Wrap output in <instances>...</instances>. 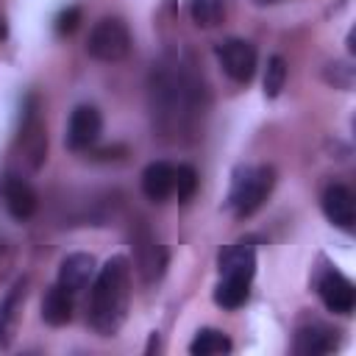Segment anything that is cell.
Instances as JSON below:
<instances>
[{"mask_svg": "<svg viewBox=\"0 0 356 356\" xmlns=\"http://www.w3.org/2000/svg\"><path fill=\"white\" fill-rule=\"evenodd\" d=\"M147 103L153 128L164 139L178 142L195 136V131L200 128L209 108V92L195 64L178 53L153 64L147 81Z\"/></svg>", "mask_w": 356, "mask_h": 356, "instance_id": "1", "label": "cell"}, {"mask_svg": "<svg viewBox=\"0 0 356 356\" xmlns=\"http://www.w3.org/2000/svg\"><path fill=\"white\" fill-rule=\"evenodd\" d=\"M131 295V267L125 256H111L95 275L92 300H89V323L100 337H111L120 331Z\"/></svg>", "mask_w": 356, "mask_h": 356, "instance_id": "2", "label": "cell"}, {"mask_svg": "<svg viewBox=\"0 0 356 356\" xmlns=\"http://www.w3.org/2000/svg\"><path fill=\"white\" fill-rule=\"evenodd\" d=\"M275 184V172L267 164H253V167H242L234 175L231 192H228V206L236 217H250L270 195Z\"/></svg>", "mask_w": 356, "mask_h": 356, "instance_id": "3", "label": "cell"}, {"mask_svg": "<svg viewBox=\"0 0 356 356\" xmlns=\"http://www.w3.org/2000/svg\"><path fill=\"white\" fill-rule=\"evenodd\" d=\"M131 50V33H128V25L117 17H103L92 31H89V39H86V53L97 61H106V64H114V61H122Z\"/></svg>", "mask_w": 356, "mask_h": 356, "instance_id": "4", "label": "cell"}, {"mask_svg": "<svg viewBox=\"0 0 356 356\" xmlns=\"http://www.w3.org/2000/svg\"><path fill=\"white\" fill-rule=\"evenodd\" d=\"M217 61L222 67V72L236 81V83H248L256 75V47L248 39H225L217 44Z\"/></svg>", "mask_w": 356, "mask_h": 356, "instance_id": "5", "label": "cell"}, {"mask_svg": "<svg viewBox=\"0 0 356 356\" xmlns=\"http://www.w3.org/2000/svg\"><path fill=\"white\" fill-rule=\"evenodd\" d=\"M134 253H136V270L145 284H153L164 275L167 267V250L156 239V234L147 225H136L134 231Z\"/></svg>", "mask_w": 356, "mask_h": 356, "instance_id": "6", "label": "cell"}, {"mask_svg": "<svg viewBox=\"0 0 356 356\" xmlns=\"http://www.w3.org/2000/svg\"><path fill=\"white\" fill-rule=\"evenodd\" d=\"M317 292L328 312L350 314L356 306V289H353L350 278H345L339 270H325L317 281Z\"/></svg>", "mask_w": 356, "mask_h": 356, "instance_id": "7", "label": "cell"}, {"mask_svg": "<svg viewBox=\"0 0 356 356\" xmlns=\"http://www.w3.org/2000/svg\"><path fill=\"white\" fill-rule=\"evenodd\" d=\"M253 273H256V242L253 239H239L220 256V278L250 284Z\"/></svg>", "mask_w": 356, "mask_h": 356, "instance_id": "8", "label": "cell"}, {"mask_svg": "<svg viewBox=\"0 0 356 356\" xmlns=\"http://www.w3.org/2000/svg\"><path fill=\"white\" fill-rule=\"evenodd\" d=\"M100 128H103L100 111L95 106H78L70 117V125H67V147L83 150V147L95 145L100 136Z\"/></svg>", "mask_w": 356, "mask_h": 356, "instance_id": "9", "label": "cell"}, {"mask_svg": "<svg viewBox=\"0 0 356 356\" xmlns=\"http://www.w3.org/2000/svg\"><path fill=\"white\" fill-rule=\"evenodd\" d=\"M3 203H6V209H8V214L14 220H28V217H33L39 200H36L33 186L25 178L8 175L3 181Z\"/></svg>", "mask_w": 356, "mask_h": 356, "instance_id": "10", "label": "cell"}, {"mask_svg": "<svg viewBox=\"0 0 356 356\" xmlns=\"http://www.w3.org/2000/svg\"><path fill=\"white\" fill-rule=\"evenodd\" d=\"M323 211L325 217L342 228V231H350L353 222H356V206H353V195L348 186L342 184H331L325 192H323Z\"/></svg>", "mask_w": 356, "mask_h": 356, "instance_id": "11", "label": "cell"}, {"mask_svg": "<svg viewBox=\"0 0 356 356\" xmlns=\"http://www.w3.org/2000/svg\"><path fill=\"white\" fill-rule=\"evenodd\" d=\"M95 278V259L89 253H70L58 267V286L78 295Z\"/></svg>", "mask_w": 356, "mask_h": 356, "instance_id": "12", "label": "cell"}, {"mask_svg": "<svg viewBox=\"0 0 356 356\" xmlns=\"http://www.w3.org/2000/svg\"><path fill=\"white\" fill-rule=\"evenodd\" d=\"M172 186H175V164L170 161H153L145 167L142 172V192L145 197L161 203L172 195Z\"/></svg>", "mask_w": 356, "mask_h": 356, "instance_id": "13", "label": "cell"}, {"mask_svg": "<svg viewBox=\"0 0 356 356\" xmlns=\"http://www.w3.org/2000/svg\"><path fill=\"white\" fill-rule=\"evenodd\" d=\"M72 292H67L64 286H50L44 300H42V320L50 325H64L72 320Z\"/></svg>", "mask_w": 356, "mask_h": 356, "instance_id": "14", "label": "cell"}, {"mask_svg": "<svg viewBox=\"0 0 356 356\" xmlns=\"http://www.w3.org/2000/svg\"><path fill=\"white\" fill-rule=\"evenodd\" d=\"M328 350H334V334L328 328L309 325V328L298 331L295 353H300V356H320V353H328Z\"/></svg>", "mask_w": 356, "mask_h": 356, "instance_id": "15", "label": "cell"}, {"mask_svg": "<svg viewBox=\"0 0 356 356\" xmlns=\"http://www.w3.org/2000/svg\"><path fill=\"white\" fill-rule=\"evenodd\" d=\"M22 145L31 156V167H39L47 150V136H44V125L36 117V108L28 111V120L22 122Z\"/></svg>", "mask_w": 356, "mask_h": 356, "instance_id": "16", "label": "cell"}, {"mask_svg": "<svg viewBox=\"0 0 356 356\" xmlns=\"http://www.w3.org/2000/svg\"><path fill=\"white\" fill-rule=\"evenodd\" d=\"M22 295H25V281H19V284L8 292V298L3 300V306H0V345H8L11 337H14V325H17V314H19Z\"/></svg>", "mask_w": 356, "mask_h": 356, "instance_id": "17", "label": "cell"}, {"mask_svg": "<svg viewBox=\"0 0 356 356\" xmlns=\"http://www.w3.org/2000/svg\"><path fill=\"white\" fill-rule=\"evenodd\" d=\"M228 350H231V339L222 331H214V328L197 331V337L189 342V353H195V356H220V353H228Z\"/></svg>", "mask_w": 356, "mask_h": 356, "instance_id": "18", "label": "cell"}, {"mask_svg": "<svg viewBox=\"0 0 356 356\" xmlns=\"http://www.w3.org/2000/svg\"><path fill=\"white\" fill-rule=\"evenodd\" d=\"M250 295V284L245 281H231V278H220L217 289H214V303L222 309H239Z\"/></svg>", "mask_w": 356, "mask_h": 356, "instance_id": "19", "label": "cell"}, {"mask_svg": "<svg viewBox=\"0 0 356 356\" xmlns=\"http://www.w3.org/2000/svg\"><path fill=\"white\" fill-rule=\"evenodd\" d=\"M189 17L200 28H214L225 17V3L222 0H192L189 3Z\"/></svg>", "mask_w": 356, "mask_h": 356, "instance_id": "20", "label": "cell"}, {"mask_svg": "<svg viewBox=\"0 0 356 356\" xmlns=\"http://www.w3.org/2000/svg\"><path fill=\"white\" fill-rule=\"evenodd\" d=\"M284 83H286V61L281 56H270L267 72H264V95L267 97H278Z\"/></svg>", "mask_w": 356, "mask_h": 356, "instance_id": "21", "label": "cell"}, {"mask_svg": "<svg viewBox=\"0 0 356 356\" xmlns=\"http://www.w3.org/2000/svg\"><path fill=\"white\" fill-rule=\"evenodd\" d=\"M195 189H197V172H195V167L178 164V167H175V186H172V195H175L178 200H189V197L195 195Z\"/></svg>", "mask_w": 356, "mask_h": 356, "instance_id": "22", "label": "cell"}, {"mask_svg": "<svg viewBox=\"0 0 356 356\" xmlns=\"http://www.w3.org/2000/svg\"><path fill=\"white\" fill-rule=\"evenodd\" d=\"M78 22H81V8L78 6H70V8H64L56 17V31L58 33H72L78 28Z\"/></svg>", "mask_w": 356, "mask_h": 356, "instance_id": "23", "label": "cell"}, {"mask_svg": "<svg viewBox=\"0 0 356 356\" xmlns=\"http://www.w3.org/2000/svg\"><path fill=\"white\" fill-rule=\"evenodd\" d=\"M6 36H8V22H6V17L0 14V42H3Z\"/></svg>", "mask_w": 356, "mask_h": 356, "instance_id": "24", "label": "cell"}, {"mask_svg": "<svg viewBox=\"0 0 356 356\" xmlns=\"http://www.w3.org/2000/svg\"><path fill=\"white\" fill-rule=\"evenodd\" d=\"M259 3H278V0H259Z\"/></svg>", "mask_w": 356, "mask_h": 356, "instance_id": "25", "label": "cell"}]
</instances>
